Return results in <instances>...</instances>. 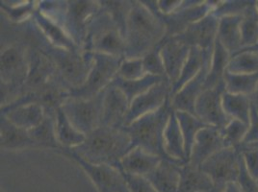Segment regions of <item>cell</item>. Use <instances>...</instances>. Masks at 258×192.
Returning a JSON list of instances; mask_svg holds the SVG:
<instances>
[{
  "instance_id": "cell-20",
  "label": "cell",
  "mask_w": 258,
  "mask_h": 192,
  "mask_svg": "<svg viewBox=\"0 0 258 192\" xmlns=\"http://www.w3.org/2000/svg\"><path fill=\"white\" fill-rule=\"evenodd\" d=\"M209 68L210 64H205L199 74L184 85L175 95L170 98L171 106L174 111L187 112L195 115V105L198 98L205 90V80Z\"/></svg>"
},
{
  "instance_id": "cell-30",
  "label": "cell",
  "mask_w": 258,
  "mask_h": 192,
  "mask_svg": "<svg viewBox=\"0 0 258 192\" xmlns=\"http://www.w3.org/2000/svg\"><path fill=\"white\" fill-rule=\"evenodd\" d=\"M55 131L62 149L76 148L86 139V135L79 132L72 124L62 107L58 108L55 112Z\"/></svg>"
},
{
  "instance_id": "cell-26",
  "label": "cell",
  "mask_w": 258,
  "mask_h": 192,
  "mask_svg": "<svg viewBox=\"0 0 258 192\" xmlns=\"http://www.w3.org/2000/svg\"><path fill=\"white\" fill-rule=\"evenodd\" d=\"M242 17H225L219 19L217 39L231 56L242 49Z\"/></svg>"
},
{
  "instance_id": "cell-4",
  "label": "cell",
  "mask_w": 258,
  "mask_h": 192,
  "mask_svg": "<svg viewBox=\"0 0 258 192\" xmlns=\"http://www.w3.org/2000/svg\"><path fill=\"white\" fill-rule=\"evenodd\" d=\"M39 47L53 63L57 78L70 90L83 85L94 65V53L83 49H64L44 41Z\"/></svg>"
},
{
  "instance_id": "cell-10",
  "label": "cell",
  "mask_w": 258,
  "mask_h": 192,
  "mask_svg": "<svg viewBox=\"0 0 258 192\" xmlns=\"http://www.w3.org/2000/svg\"><path fill=\"white\" fill-rule=\"evenodd\" d=\"M239 150L224 148L205 160L200 169L212 180L216 192H223L230 182H237L240 171Z\"/></svg>"
},
{
  "instance_id": "cell-50",
  "label": "cell",
  "mask_w": 258,
  "mask_h": 192,
  "mask_svg": "<svg viewBox=\"0 0 258 192\" xmlns=\"http://www.w3.org/2000/svg\"><path fill=\"white\" fill-rule=\"evenodd\" d=\"M223 192H243L237 182H230L226 186Z\"/></svg>"
},
{
  "instance_id": "cell-49",
  "label": "cell",
  "mask_w": 258,
  "mask_h": 192,
  "mask_svg": "<svg viewBox=\"0 0 258 192\" xmlns=\"http://www.w3.org/2000/svg\"><path fill=\"white\" fill-rule=\"evenodd\" d=\"M185 0L175 1H157V6L159 13L162 15H170L172 13L178 11L184 6Z\"/></svg>"
},
{
  "instance_id": "cell-13",
  "label": "cell",
  "mask_w": 258,
  "mask_h": 192,
  "mask_svg": "<svg viewBox=\"0 0 258 192\" xmlns=\"http://www.w3.org/2000/svg\"><path fill=\"white\" fill-rule=\"evenodd\" d=\"M226 91L225 82L213 88L205 89L195 105V116L205 124L223 130L231 120L223 108L222 98Z\"/></svg>"
},
{
  "instance_id": "cell-15",
  "label": "cell",
  "mask_w": 258,
  "mask_h": 192,
  "mask_svg": "<svg viewBox=\"0 0 258 192\" xmlns=\"http://www.w3.org/2000/svg\"><path fill=\"white\" fill-rule=\"evenodd\" d=\"M171 88L172 85L170 81L165 79L160 83L153 85L145 93L136 97L130 103L128 114L124 120L123 127L131 124L142 117L160 109L170 98Z\"/></svg>"
},
{
  "instance_id": "cell-8",
  "label": "cell",
  "mask_w": 258,
  "mask_h": 192,
  "mask_svg": "<svg viewBox=\"0 0 258 192\" xmlns=\"http://www.w3.org/2000/svg\"><path fill=\"white\" fill-rule=\"evenodd\" d=\"M123 59L124 57L94 53V65L85 83L77 88L72 89L70 97L87 100L103 91L118 74V68Z\"/></svg>"
},
{
  "instance_id": "cell-55",
  "label": "cell",
  "mask_w": 258,
  "mask_h": 192,
  "mask_svg": "<svg viewBox=\"0 0 258 192\" xmlns=\"http://www.w3.org/2000/svg\"><path fill=\"white\" fill-rule=\"evenodd\" d=\"M257 10H258V1H257Z\"/></svg>"
},
{
  "instance_id": "cell-41",
  "label": "cell",
  "mask_w": 258,
  "mask_h": 192,
  "mask_svg": "<svg viewBox=\"0 0 258 192\" xmlns=\"http://www.w3.org/2000/svg\"><path fill=\"white\" fill-rule=\"evenodd\" d=\"M248 124L231 119L225 128L221 130L225 148L239 150L247 136Z\"/></svg>"
},
{
  "instance_id": "cell-21",
  "label": "cell",
  "mask_w": 258,
  "mask_h": 192,
  "mask_svg": "<svg viewBox=\"0 0 258 192\" xmlns=\"http://www.w3.org/2000/svg\"><path fill=\"white\" fill-rule=\"evenodd\" d=\"M185 164L177 160H163L145 178L158 192H177L180 174L179 166Z\"/></svg>"
},
{
  "instance_id": "cell-51",
  "label": "cell",
  "mask_w": 258,
  "mask_h": 192,
  "mask_svg": "<svg viewBox=\"0 0 258 192\" xmlns=\"http://www.w3.org/2000/svg\"><path fill=\"white\" fill-rule=\"evenodd\" d=\"M250 100H251L252 106L255 108V110L258 112V86L255 91L250 95Z\"/></svg>"
},
{
  "instance_id": "cell-7",
  "label": "cell",
  "mask_w": 258,
  "mask_h": 192,
  "mask_svg": "<svg viewBox=\"0 0 258 192\" xmlns=\"http://www.w3.org/2000/svg\"><path fill=\"white\" fill-rule=\"evenodd\" d=\"M153 14L158 16L166 25L167 38L178 36L186 29L207 15L214 11L218 1H202V0H185L184 6L178 11L170 15H162L159 13L157 1H143Z\"/></svg>"
},
{
  "instance_id": "cell-5",
  "label": "cell",
  "mask_w": 258,
  "mask_h": 192,
  "mask_svg": "<svg viewBox=\"0 0 258 192\" xmlns=\"http://www.w3.org/2000/svg\"><path fill=\"white\" fill-rule=\"evenodd\" d=\"M1 107L15 101L29 70V45L12 43L1 50Z\"/></svg>"
},
{
  "instance_id": "cell-29",
  "label": "cell",
  "mask_w": 258,
  "mask_h": 192,
  "mask_svg": "<svg viewBox=\"0 0 258 192\" xmlns=\"http://www.w3.org/2000/svg\"><path fill=\"white\" fill-rule=\"evenodd\" d=\"M211 59L212 55L205 53L198 47H191L188 59L183 66L181 74L176 83L172 85L170 98L175 95L184 85L199 74L205 64H211Z\"/></svg>"
},
{
  "instance_id": "cell-40",
  "label": "cell",
  "mask_w": 258,
  "mask_h": 192,
  "mask_svg": "<svg viewBox=\"0 0 258 192\" xmlns=\"http://www.w3.org/2000/svg\"><path fill=\"white\" fill-rule=\"evenodd\" d=\"M0 3V8L7 16L8 20L18 25L29 22L32 19L34 13L38 9V2L36 1H26L14 6L7 5L5 1H1Z\"/></svg>"
},
{
  "instance_id": "cell-44",
  "label": "cell",
  "mask_w": 258,
  "mask_h": 192,
  "mask_svg": "<svg viewBox=\"0 0 258 192\" xmlns=\"http://www.w3.org/2000/svg\"><path fill=\"white\" fill-rule=\"evenodd\" d=\"M146 75L143 59H123L117 76L124 80H137Z\"/></svg>"
},
{
  "instance_id": "cell-31",
  "label": "cell",
  "mask_w": 258,
  "mask_h": 192,
  "mask_svg": "<svg viewBox=\"0 0 258 192\" xmlns=\"http://www.w3.org/2000/svg\"><path fill=\"white\" fill-rule=\"evenodd\" d=\"M230 58L231 55L217 39L214 51L212 54L210 68L205 80V89L213 88L224 83V77L227 70V65Z\"/></svg>"
},
{
  "instance_id": "cell-6",
  "label": "cell",
  "mask_w": 258,
  "mask_h": 192,
  "mask_svg": "<svg viewBox=\"0 0 258 192\" xmlns=\"http://www.w3.org/2000/svg\"><path fill=\"white\" fill-rule=\"evenodd\" d=\"M83 50L124 57L125 38L107 12L102 8L89 25Z\"/></svg>"
},
{
  "instance_id": "cell-35",
  "label": "cell",
  "mask_w": 258,
  "mask_h": 192,
  "mask_svg": "<svg viewBox=\"0 0 258 192\" xmlns=\"http://www.w3.org/2000/svg\"><path fill=\"white\" fill-rule=\"evenodd\" d=\"M176 118L178 119L180 129L182 132L183 139H184V146H185V156H186V162L188 163L191 150L193 147L194 141L196 139L197 134L202 130L209 125L205 124L200 118H197L193 114L175 111Z\"/></svg>"
},
{
  "instance_id": "cell-48",
  "label": "cell",
  "mask_w": 258,
  "mask_h": 192,
  "mask_svg": "<svg viewBox=\"0 0 258 192\" xmlns=\"http://www.w3.org/2000/svg\"><path fill=\"white\" fill-rule=\"evenodd\" d=\"M248 174L258 181V148L240 150Z\"/></svg>"
},
{
  "instance_id": "cell-34",
  "label": "cell",
  "mask_w": 258,
  "mask_h": 192,
  "mask_svg": "<svg viewBox=\"0 0 258 192\" xmlns=\"http://www.w3.org/2000/svg\"><path fill=\"white\" fill-rule=\"evenodd\" d=\"M29 136L36 143L37 147H46L60 151L55 131V114H46L43 122L36 128L28 131Z\"/></svg>"
},
{
  "instance_id": "cell-3",
  "label": "cell",
  "mask_w": 258,
  "mask_h": 192,
  "mask_svg": "<svg viewBox=\"0 0 258 192\" xmlns=\"http://www.w3.org/2000/svg\"><path fill=\"white\" fill-rule=\"evenodd\" d=\"M172 111L169 98L157 111L148 114L123 127L131 139V149L140 147L164 160H176L170 158L164 148V131Z\"/></svg>"
},
{
  "instance_id": "cell-37",
  "label": "cell",
  "mask_w": 258,
  "mask_h": 192,
  "mask_svg": "<svg viewBox=\"0 0 258 192\" xmlns=\"http://www.w3.org/2000/svg\"><path fill=\"white\" fill-rule=\"evenodd\" d=\"M99 4L104 11L107 12L125 38L132 1H99Z\"/></svg>"
},
{
  "instance_id": "cell-25",
  "label": "cell",
  "mask_w": 258,
  "mask_h": 192,
  "mask_svg": "<svg viewBox=\"0 0 258 192\" xmlns=\"http://www.w3.org/2000/svg\"><path fill=\"white\" fill-rule=\"evenodd\" d=\"M0 143L1 149L19 151L37 147L29 136L28 131L17 127L5 116L1 115L0 120Z\"/></svg>"
},
{
  "instance_id": "cell-43",
  "label": "cell",
  "mask_w": 258,
  "mask_h": 192,
  "mask_svg": "<svg viewBox=\"0 0 258 192\" xmlns=\"http://www.w3.org/2000/svg\"><path fill=\"white\" fill-rule=\"evenodd\" d=\"M162 43L142 58L146 74L167 77L160 53Z\"/></svg>"
},
{
  "instance_id": "cell-33",
  "label": "cell",
  "mask_w": 258,
  "mask_h": 192,
  "mask_svg": "<svg viewBox=\"0 0 258 192\" xmlns=\"http://www.w3.org/2000/svg\"><path fill=\"white\" fill-rule=\"evenodd\" d=\"M222 102L225 113L228 118L249 124L250 113L252 108L250 96L234 94L225 91L223 94Z\"/></svg>"
},
{
  "instance_id": "cell-24",
  "label": "cell",
  "mask_w": 258,
  "mask_h": 192,
  "mask_svg": "<svg viewBox=\"0 0 258 192\" xmlns=\"http://www.w3.org/2000/svg\"><path fill=\"white\" fill-rule=\"evenodd\" d=\"M32 21L39 31L42 33L45 41L52 46L71 50L79 49V47L59 23L50 20L38 9L33 15Z\"/></svg>"
},
{
  "instance_id": "cell-18",
  "label": "cell",
  "mask_w": 258,
  "mask_h": 192,
  "mask_svg": "<svg viewBox=\"0 0 258 192\" xmlns=\"http://www.w3.org/2000/svg\"><path fill=\"white\" fill-rule=\"evenodd\" d=\"M130 102L125 94L116 85H108L105 89L101 125L122 128L128 114Z\"/></svg>"
},
{
  "instance_id": "cell-28",
  "label": "cell",
  "mask_w": 258,
  "mask_h": 192,
  "mask_svg": "<svg viewBox=\"0 0 258 192\" xmlns=\"http://www.w3.org/2000/svg\"><path fill=\"white\" fill-rule=\"evenodd\" d=\"M164 148L170 158L187 164L182 132L173 109L164 131Z\"/></svg>"
},
{
  "instance_id": "cell-23",
  "label": "cell",
  "mask_w": 258,
  "mask_h": 192,
  "mask_svg": "<svg viewBox=\"0 0 258 192\" xmlns=\"http://www.w3.org/2000/svg\"><path fill=\"white\" fill-rule=\"evenodd\" d=\"M163 160L160 157L146 152L140 147H134L118 162L117 167L124 174L147 176Z\"/></svg>"
},
{
  "instance_id": "cell-17",
  "label": "cell",
  "mask_w": 258,
  "mask_h": 192,
  "mask_svg": "<svg viewBox=\"0 0 258 192\" xmlns=\"http://www.w3.org/2000/svg\"><path fill=\"white\" fill-rule=\"evenodd\" d=\"M224 148L221 130L213 126H207L197 134L187 164L195 168H200L205 160Z\"/></svg>"
},
{
  "instance_id": "cell-39",
  "label": "cell",
  "mask_w": 258,
  "mask_h": 192,
  "mask_svg": "<svg viewBox=\"0 0 258 192\" xmlns=\"http://www.w3.org/2000/svg\"><path fill=\"white\" fill-rule=\"evenodd\" d=\"M227 71L233 74H252L258 72V53L241 51L231 56Z\"/></svg>"
},
{
  "instance_id": "cell-27",
  "label": "cell",
  "mask_w": 258,
  "mask_h": 192,
  "mask_svg": "<svg viewBox=\"0 0 258 192\" xmlns=\"http://www.w3.org/2000/svg\"><path fill=\"white\" fill-rule=\"evenodd\" d=\"M179 174L177 192H216L212 180L200 168L182 164L179 166Z\"/></svg>"
},
{
  "instance_id": "cell-38",
  "label": "cell",
  "mask_w": 258,
  "mask_h": 192,
  "mask_svg": "<svg viewBox=\"0 0 258 192\" xmlns=\"http://www.w3.org/2000/svg\"><path fill=\"white\" fill-rule=\"evenodd\" d=\"M241 35L242 49L252 47L258 43L257 1L256 4L242 17Z\"/></svg>"
},
{
  "instance_id": "cell-47",
  "label": "cell",
  "mask_w": 258,
  "mask_h": 192,
  "mask_svg": "<svg viewBox=\"0 0 258 192\" xmlns=\"http://www.w3.org/2000/svg\"><path fill=\"white\" fill-rule=\"evenodd\" d=\"M125 181L127 182L130 192H158L143 176H136V175H128L124 174Z\"/></svg>"
},
{
  "instance_id": "cell-36",
  "label": "cell",
  "mask_w": 258,
  "mask_h": 192,
  "mask_svg": "<svg viewBox=\"0 0 258 192\" xmlns=\"http://www.w3.org/2000/svg\"><path fill=\"white\" fill-rule=\"evenodd\" d=\"M224 82L227 92L250 96L257 88L258 72L252 74H233L226 70Z\"/></svg>"
},
{
  "instance_id": "cell-14",
  "label": "cell",
  "mask_w": 258,
  "mask_h": 192,
  "mask_svg": "<svg viewBox=\"0 0 258 192\" xmlns=\"http://www.w3.org/2000/svg\"><path fill=\"white\" fill-rule=\"evenodd\" d=\"M218 26L219 19L210 13L203 20L189 26L185 32L172 38L189 47H198L205 53L212 55L217 40Z\"/></svg>"
},
{
  "instance_id": "cell-16",
  "label": "cell",
  "mask_w": 258,
  "mask_h": 192,
  "mask_svg": "<svg viewBox=\"0 0 258 192\" xmlns=\"http://www.w3.org/2000/svg\"><path fill=\"white\" fill-rule=\"evenodd\" d=\"M56 77V69L51 60L39 47L29 46V70L19 96L41 88Z\"/></svg>"
},
{
  "instance_id": "cell-12",
  "label": "cell",
  "mask_w": 258,
  "mask_h": 192,
  "mask_svg": "<svg viewBox=\"0 0 258 192\" xmlns=\"http://www.w3.org/2000/svg\"><path fill=\"white\" fill-rule=\"evenodd\" d=\"M100 9L99 1H67L64 29L79 48L83 49L89 25Z\"/></svg>"
},
{
  "instance_id": "cell-42",
  "label": "cell",
  "mask_w": 258,
  "mask_h": 192,
  "mask_svg": "<svg viewBox=\"0 0 258 192\" xmlns=\"http://www.w3.org/2000/svg\"><path fill=\"white\" fill-rule=\"evenodd\" d=\"M255 4L256 0L218 1V4L212 14L218 19L225 17H243Z\"/></svg>"
},
{
  "instance_id": "cell-32",
  "label": "cell",
  "mask_w": 258,
  "mask_h": 192,
  "mask_svg": "<svg viewBox=\"0 0 258 192\" xmlns=\"http://www.w3.org/2000/svg\"><path fill=\"white\" fill-rule=\"evenodd\" d=\"M165 79L168 78L151 74H146L137 80H124L118 76H116L111 84L118 87L131 103L136 97L145 93L153 85L160 83Z\"/></svg>"
},
{
  "instance_id": "cell-9",
  "label": "cell",
  "mask_w": 258,
  "mask_h": 192,
  "mask_svg": "<svg viewBox=\"0 0 258 192\" xmlns=\"http://www.w3.org/2000/svg\"><path fill=\"white\" fill-rule=\"evenodd\" d=\"M105 89L87 100L70 97L62 106L72 124L86 136L101 126Z\"/></svg>"
},
{
  "instance_id": "cell-1",
  "label": "cell",
  "mask_w": 258,
  "mask_h": 192,
  "mask_svg": "<svg viewBox=\"0 0 258 192\" xmlns=\"http://www.w3.org/2000/svg\"><path fill=\"white\" fill-rule=\"evenodd\" d=\"M167 38V28L161 19L143 4L132 1L125 34V59H139Z\"/></svg>"
},
{
  "instance_id": "cell-19",
  "label": "cell",
  "mask_w": 258,
  "mask_h": 192,
  "mask_svg": "<svg viewBox=\"0 0 258 192\" xmlns=\"http://www.w3.org/2000/svg\"><path fill=\"white\" fill-rule=\"evenodd\" d=\"M190 49L191 47L173 38H166L163 41L160 53L166 76L171 85H174L181 74L183 66L190 53Z\"/></svg>"
},
{
  "instance_id": "cell-54",
  "label": "cell",
  "mask_w": 258,
  "mask_h": 192,
  "mask_svg": "<svg viewBox=\"0 0 258 192\" xmlns=\"http://www.w3.org/2000/svg\"><path fill=\"white\" fill-rule=\"evenodd\" d=\"M1 192H5V191H4V190H3V189H1Z\"/></svg>"
},
{
  "instance_id": "cell-52",
  "label": "cell",
  "mask_w": 258,
  "mask_h": 192,
  "mask_svg": "<svg viewBox=\"0 0 258 192\" xmlns=\"http://www.w3.org/2000/svg\"><path fill=\"white\" fill-rule=\"evenodd\" d=\"M241 51H251V52H255V53H258V43H256L254 46H252V47H249V48H246V49H242V50H240L239 52H241Z\"/></svg>"
},
{
  "instance_id": "cell-53",
  "label": "cell",
  "mask_w": 258,
  "mask_h": 192,
  "mask_svg": "<svg viewBox=\"0 0 258 192\" xmlns=\"http://www.w3.org/2000/svg\"><path fill=\"white\" fill-rule=\"evenodd\" d=\"M249 148H258V144H256L255 146H253V147H249ZM245 149V148H244Z\"/></svg>"
},
{
  "instance_id": "cell-11",
  "label": "cell",
  "mask_w": 258,
  "mask_h": 192,
  "mask_svg": "<svg viewBox=\"0 0 258 192\" xmlns=\"http://www.w3.org/2000/svg\"><path fill=\"white\" fill-rule=\"evenodd\" d=\"M66 156L77 162L93 181L98 192H130L123 173L110 164L90 163L70 150H60Z\"/></svg>"
},
{
  "instance_id": "cell-2",
  "label": "cell",
  "mask_w": 258,
  "mask_h": 192,
  "mask_svg": "<svg viewBox=\"0 0 258 192\" xmlns=\"http://www.w3.org/2000/svg\"><path fill=\"white\" fill-rule=\"evenodd\" d=\"M130 149L131 139L123 128L101 125L88 134L82 144L68 150L90 163L117 166Z\"/></svg>"
},
{
  "instance_id": "cell-46",
  "label": "cell",
  "mask_w": 258,
  "mask_h": 192,
  "mask_svg": "<svg viewBox=\"0 0 258 192\" xmlns=\"http://www.w3.org/2000/svg\"><path fill=\"white\" fill-rule=\"evenodd\" d=\"M237 183L243 192H258V181L248 174L242 154H240V171Z\"/></svg>"
},
{
  "instance_id": "cell-22",
  "label": "cell",
  "mask_w": 258,
  "mask_h": 192,
  "mask_svg": "<svg viewBox=\"0 0 258 192\" xmlns=\"http://www.w3.org/2000/svg\"><path fill=\"white\" fill-rule=\"evenodd\" d=\"M1 115L5 116L17 127L30 131L38 127L46 116L45 110L38 104L1 107Z\"/></svg>"
},
{
  "instance_id": "cell-45",
  "label": "cell",
  "mask_w": 258,
  "mask_h": 192,
  "mask_svg": "<svg viewBox=\"0 0 258 192\" xmlns=\"http://www.w3.org/2000/svg\"><path fill=\"white\" fill-rule=\"evenodd\" d=\"M256 144H258V112L255 110V108L252 106L247 136L239 151L244 148L253 147Z\"/></svg>"
}]
</instances>
